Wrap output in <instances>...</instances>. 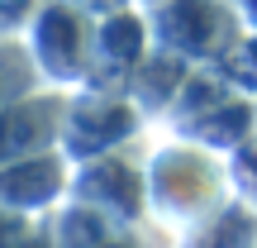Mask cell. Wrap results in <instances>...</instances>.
Here are the masks:
<instances>
[{
  "label": "cell",
  "mask_w": 257,
  "mask_h": 248,
  "mask_svg": "<svg viewBox=\"0 0 257 248\" xmlns=\"http://www.w3.org/2000/svg\"><path fill=\"white\" fill-rule=\"evenodd\" d=\"M62 120H67V96L57 91H34L24 101L0 110V167L24 162L34 153H48L53 143H62Z\"/></svg>",
  "instance_id": "8992f818"
},
{
  "label": "cell",
  "mask_w": 257,
  "mask_h": 248,
  "mask_svg": "<svg viewBox=\"0 0 257 248\" xmlns=\"http://www.w3.org/2000/svg\"><path fill=\"white\" fill-rule=\"evenodd\" d=\"M72 5H81L86 15L105 19V15H114V10H128V0H72Z\"/></svg>",
  "instance_id": "8fae6325"
},
{
  "label": "cell",
  "mask_w": 257,
  "mask_h": 248,
  "mask_svg": "<svg viewBox=\"0 0 257 248\" xmlns=\"http://www.w3.org/2000/svg\"><path fill=\"white\" fill-rule=\"evenodd\" d=\"M72 191L81 205L128 224H138V215L148 210V172L138 162H124V148L81 162V172L72 177Z\"/></svg>",
  "instance_id": "5b68a950"
},
{
  "label": "cell",
  "mask_w": 257,
  "mask_h": 248,
  "mask_svg": "<svg viewBox=\"0 0 257 248\" xmlns=\"http://www.w3.org/2000/svg\"><path fill=\"white\" fill-rule=\"evenodd\" d=\"M233 5H238V15H243V24H248L252 34H257V0H233Z\"/></svg>",
  "instance_id": "7c38bea8"
},
{
  "label": "cell",
  "mask_w": 257,
  "mask_h": 248,
  "mask_svg": "<svg viewBox=\"0 0 257 248\" xmlns=\"http://www.w3.org/2000/svg\"><path fill=\"white\" fill-rule=\"evenodd\" d=\"M148 5H167V0H148Z\"/></svg>",
  "instance_id": "4fadbf2b"
},
{
  "label": "cell",
  "mask_w": 257,
  "mask_h": 248,
  "mask_svg": "<svg viewBox=\"0 0 257 248\" xmlns=\"http://www.w3.org/2000/svg\"><path fill=\"white\" fill-rule=\"evenodd\" d=\"M224 196V167L214 162V148L205 143H172L148 167V205L157 220L172 224H200L219 210Z\"/></svg>",
  "instance_id": "6da1fadb"
},
{
  "label": "cell",
  "mask_w": 257,
  "mask_h": 248,
  "mask_svg": "<svg viewBox=\"0 0 257 248\" xmlns=\"http://www.w3.org/2000/svg\"><path fill=\"white\" fill-rule=\"evenodd\" d=\"M29 53L48 81H86L95 53V15L72 0H43L29 24Z\"/></svg>",
  "instance_id": "3957f363"
},
{
  "label": "cell",
  "mask_w": 257,
  "mask_h": 248,
  "mask_svg": "<svg viewBox=\"0 0 257 248\" xmlns=\"http://www.w3.org/2000/svg\"><path fill=\"white\" fill-rule=\"evenodd\" d=\"M38 62L29 53V43H15V38H0V110L24 96L38 91Z\"/></svg>",
  "instance_id": "9c48e42d"
},
{
  "label": "cell",
  "mask_w": 257,
  "mask_h": 248,
  "mask_svg": "<svg viewBox=\"0 0 257 248\" xmlns=\"http://www.w3.org/2000/svg\"><path fill=\"white\" fill-rule=\"evenodd\" d=\"M67 186H72V177H67V162L57 153H34L24 162L0 167V205L15 215H34L53 205Z\"/></svg>",
  "instance_id": "52a82bcc"
},
{
  "label": "cell",
  "mask_w": 257,
  "mask_h": 248,
  "mask_svg": "<svg viewBox=\"0 0 257 248\" xmlns=\"http://www.w3.org/2000/svg\"><path fill=\"white\" fill-rule=\"evenodd\" d=\"M243 24L233 0H167L153 5V43L186 62H224L243 43Z\"/></svg>",
  "instance_id": "7a4b0ae2"
},
{
  "label": "cell",
  "mask_w": 257,
  "mask_h": 248,
  "mask_svg": "<svg viewBox=\"0 0 257 248\" xmlns=\"http://www.w3.org/2000/svg\"><path fill=\"white\" fill-rule=\"evenodd\" d=\"M138 129V105L124 91H95L86 86L81 96L67 101V120H62V148L76 162L105 157L114 148H124V138Z\"/></svg>",
  "instance_id": "277c9868"
},
{
  "label": "cell",
  "mask_w": 257,
  "mask_h": 248,
  "mask_svg": "<svg viewBox=\"0 0 257 248\" xmlns=\"http://www.w3.org/2000/svg\"><path fill=\"white\" fill-rule=\"evenodd\" d=\"M186 248H257V205L252 201H229L214 215L195 224Z\"/></svg>",
  "instance_id": "ba28073f"
},
{
  "label": "cell",
  "mask_w": 257,
  "mask_h": 248,
  "mask_svg": "<svg viewBox=\"0 0 257 248\" xmlns=\"http://www.w3.org/2000/svg\"><path fill=\"white\" fill-rule=\"evenodd\" d=\"M24 239H29L24 215H15V210H5V205H0V248H19Z\"/></svg>",
  "instance_id": "30bf717a"
}]
</instances>
